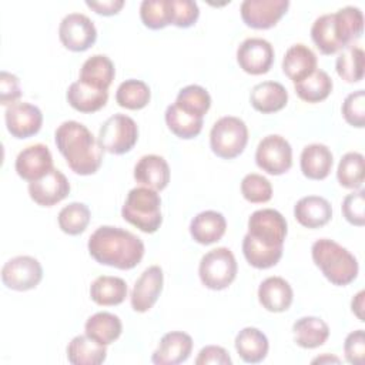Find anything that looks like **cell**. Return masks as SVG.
Wrapping results in <instances>:
<instances>
[{"instance_id":"cell-3","label":"cell","mask_w":365,"mask_h":365,"mask_svg":"<svg viewBox=\"0 0 365 365\" xmlns=\"http://www.w3.org/2000/svg\"><path fill=\"white\" fill-rule=\"evenodd\" d=\"M364 30L361 9L345 6L335 13H327L315 19L311 37L322 54H334L358 40Z\"/></svg>"},{"instance_id":"cell-22","label":"cell","mask_w":365,"mask_h":365,"mask_svg":"<svg viewBox=\"0 0 365 365\" xmlns=\"http://www.w3.org/2000/svg\"><path fill=\"white\" fill-rule=\"evenodd\" d=\"M225 217L214 210L198 212L190 222V234L194 241L202 245L217 242L225 234Z\"/></svg>"},{"instance_id":"cell-25","label":"cell","mask_w":365,"mask_h":365,"mask_svg":"<svg viewBox=\"0 0 365 365\" xmlns=\"http://www.w3.org/2000/svg\"><path fill=\"white\" fill-rule=\"evenodd\" d=\"M250 101L251 106L259 113H275L287 106L288 91L278 81H262L252 87Z\"/></svg>"},{"instance_id":"cell-51","label":"cell","mask_w":365,"mask_h":365,"mask_svg":"<svg viewBox=\"0 0 365 365\" xmlns=\"http://www.w3.org/2000/svg\"><path fill=\"white\" fill-rule=\"evenodd\" d=\"M364 295H365V292H364V291H359V292L352 298V302H351L352 312L358 317L359 321H364V315H362V309H364Z\"/></svg>"},{"instance_id":"cell-20","label":"cell","mask_w":365,"mask_h":365,"mask_svg":"<svg viewBox=\"0 0 365 365\" xmlns=\"http://www.w3.org/2000/svg\"><path fill=\"white\" fill-rule=\"evenodd\" d=\"M134 178L143 187L161 191L170 181L168 163L157 154L143 155L134 165Z\"/></svg>"},{"instance_id":"cell-44","label":"cell","mask_w":365,"mask_h":365,"mask_svg":"<svg viewBox=\"0 0 365 365\" xmlns=\"http://www.w3.org/2000/svg\"><path fill=\"white\" fill-rule=\"evenodd\" d=\"M168 11L170 24L181 29L191 27L200 16L198 4L192 0H168Z\"/></svg>"},{"instance_id":"cell-43","label":"cell","mask_w":365,"mask_h":365,"mask_svg":"<svg viewBox=\"0 0 365 365\" xmlns=\"http://www.w3.org/2000/svg\"><path fill=\"white\" fill-rule=\"evenodd\" d=\"M241 194L250 202H267L272 197V185L264 175L251 173L241 181Z\"/></svg>"},{"instance_id":"cell-1","label":"cell","mask_w":365,"mask_h":365,"mask_svg":"<svg viewBox=\"0 0 365 365\" xmlns=\"http://www.w3.org/2000/svg\"><path fill=\"white\" fill-rule=\"evenodd\" d=\"M90 255L103 265L131 269L144 255V242L135 234L111 225L98 227L88 238Z\"/></svg>"},{"instance_id":"cell-37","label":"cell","mask_w":365,"mask_h":365,"mask_svg":"<svg viewBox=\"0 0 365 365\" xmlns=\"http://www.w3.org/2000/svg\"><path fill=\"white\" fill-rule=\"evenodd\" d=\"M151 97L150 87L135 78H128L123 81L115 91V101L120 107L128 110H140L144 108Z\"/></svg>"},{"instance_id":"cell-21","label":"cell","mask_w":365,"mask_h":365,"mask_svg":"<svg viewBox=\"0 0 365 365\" xmlns=\"http://www.w3.org/2000/svg\"><path fill=\"white\" fill-rule=\"evenodd\" d=\"M294 292L288 281L281 277H268L258 287L259 304L269 312H284L292 304Z\"/></svg>"},{"instance_id":"cell-13","label":"cell","mask_w":365,"mask_h":365,"mask_svg":"<svg viewBox=\"0 0 365 365\" xmlns=\"http://www.w3.org/2000/svg\"><path fill=\"white\" fill-rule=\"evenodd\" d=\"M237 61L248 74H265L274 63V48L265 38H245L237 48Z\"/></svg>"},{"instance_id":"cell-32","label":"cell","mask_w":365,"mask_h":365,"mask_svg":"<svg viewBox=\"0 0 365 365\" xmlns=\"http://www.w3.org/2000/svg\"><path fill=\"white\" fill-rule=\"evenodd\" d=\"M84 331L87 336L107 346L121 335L123 324L117 315L101 311L96 312L86 321Z\"/></svg>"},{"instance_id":"cell-8","label":"cell","mask_w":365,"mask_h":365,"mask_svg":"<svg viewBox=\"0 0 365 365\" xmlns=\"http://www.w3.org/2000/svg\"><path fill=\"white\" fill-rule=\"evenodd\" d=\"M138 127L137 123L125 114H113L98 130V144L103 151L110 154L128 153L137 143Z\"/></svg>"},{"instance_id":"cell-6","label":"cell","mask_w":365,"mask_h":365,"mask_svg":"<svg viewBox=\"0 0 365 365\" xmlns=\"http://www.w3.org/2000/svg\"><path fill=\"white\" fill-rule=\"evenodd\" d=\"M248 143L245 123L234 115L218 118L210 131V145L217 157L231 160L238 157Z\"/></svg>"},{"instance_id":"cell-30","label":"cell","mask_w":365,"mask_h":365,"mask_svg":"<svg viewBox=\"0 0 365 365\" xmlns=\"http://www.w3.org/2000/svg\"><path fill=\"white\" fill-rule=\"evenodd\" d=\"M292 332L297 345L312 349L327 342L329 336V327L318 317H302L294 322Z\"/></svg>"},{"instance_id":"cell-5","label":"cell","mask_w":365,"mask_h":365,"mask_svg":"<svg viewBox=\"0 0 365 365\" xmlns=\"http://www.w3.org/2000/svg\"><path fill=\"white\" fill-rule=\"evenodd\" d=\"M123 218L141 230L143 232H155L161 222V198L155 190L148 187H135L128 191L121 208Z\"/></svg>"},{"instance_id":"cell-47","label":"cell","mask_w":365,"mask_h":365,"mask_svg":"<svg viewBox=\"0 0 365 365\" xmlns=\"http://www.w3.org/2000/svg\"><path fill=\"white\" fill-rule=\"evenodd\" d=\"M345 359L352 365L365 364V335L364 329L352 331L346 335L344 342Z\"/></svg>"},{"instance_id":"cell-24","label":"cell","mask_w":365,"mask_h":365,"mask_svg":"<svg viewBox=\"0 0 365 365\" xmlns=\"http://www.w3.org/2000/svg\"><path fill=\"white\" fill-rule=\"evenodd\" d=\"M317 70V56L305 44L298 43L291 46L282 58V71L295 83L307 78Z\"/></svg>"},{"instance_id":"cell-45","label":"cell","mask_w":365,"mask_h":365,"mask_svg":"<svg viewBox=\"0 0 365 365\" xmlns=\"http://www.w3.org/2000/svg\"><path fill=\"white\" fill-rule=\"evenodd\" d=\"M342 115L345 121L354 127L365 125V91L356 90L348 94L342 103Z\"/></svg>"},{"instance_id":"cell-23","label":"cell","mask_w":365,"mask_h":365,"mask_svg":"<svg viewBox=\"0 0 365 365\" xmlns=\"http://www.w3.org/2000/svg\"><path fill=\"white\" fill-rule=\"evenodd\" d=\"M295 220L307 228H319L329 222L332 207L324 197L307 195L297 201L294 207Z\"/></svg>"},{"instance_id":"cell-14","label":"cell","mask_w":365,"mask_h":365,"mask_svg":"<svg viewBox=\"0 0 365 365\" xmlns=\"http://www.w3.org/2000/svg\"><path fill=\"white\" fill-rule=\"evenodd\" d=\"M288 0H244L240 11L244 23L252 29H269L287 13Z\"/></svg>"},{"instance_id":"cell-27","label":"cell","mask_w":365,"mask_h":365,"mask_svg":"<svg viewBox=\"0 0 365 365\" xmlns=\"http://www.w3.org/2000/svg\"><path fill=\"white\" fill-rule=\"evenodd\" d=\"M115 76L113 61L106 54H94L88 57L81 68L78 80L98 90H108Z\"/></svg>"},{"instance_id":"cell-29","label":"cell","mask_w":365,"mask_h":365,"mask_svg":"<svg viewBox=\"0 0 365 365\" xmlns=\"http://www.w3.org/2000/svg\"><path fill=\"white\" fill-rule=\"evenodd\" d=\"M66 97L74 110L80 113H94L106 106L108 100V91L94 88L77 80L68 86Z\"/></svg>"},{"instance_id":"cell-33","label":"cell","mask_w":365,"mask_h":365,"mask_svg":"<svg viewBox=\"0 0 365 365\" xmlns=\"http://www.w3.org/2000/svg\"><path fill=\"white\" fill-rule=\"evenodd\" d=\"M127 284L120 277L101 275L90 285L91 299L103 307L121 304L127 297Z\"/></svg>"},{"instance_id":"cell-41","label":"cell","mask_w":365,"mask_h":365,"mask_svg":"<svg viewBox=\"0 0 365 365\" xmlns=\"http://www.w3.org/2000/svg\"><path fill=\"white\" fill-rule=\"evenodd\" d=\"M242 252L245 259L255 268L265 269L274 267L282 257V250L265 248L257 244L248 234H245L242 240Z\"/></svg>"},{"instance_id":"cell-48","label":"cell","mask_w":365,"mask_h":365,"mask_svg":"<svg viewBox=\"0 0 365 365\" xmlns=\"http://www.w3.org/2000/svg\"><path fill=\"white\" fill-rule=\"evenodd\" d=\"M20 97H21V88H20L19 78L14 74L3 70L0 73V104L9 107L17 103Z\"/></svg>"},{"instance_id":"cell-39","label":"cell","mask_w":365,"mask_h":365,"mask_svg":"<svg viewBox=\"0 0 365 365\" xmlns=\"http://www.w3.org/2000/svg\"><path fill=\"white\" fill-rule=\"evenodd\" d=\"M336 178L345 188H361L364 182V155L356 151L344 154L338 164Z\"/></svg>"},{"instance_id":"cell-11","label":"cell","mask_w":365,"mask_h":365,"mask_svg":"<svg viewBox=\"0 0 365 365\" xmlns=\"http://www.w3.org/2000/svg\"><path fill=\"white\" fill-rule=\"evenodd\" d=\"M43 278L41 264L30 255H19L9 259L1 268V281L9 289L29 291Z\"/></svg>"},{"instance_id":"cell-35","label":"cell","mask_w":365,"mask_h":365,"mask_svg":"<svg viewBox=\"0 0 365 365\" xmlns=\"http://www.w3.org/2000/svg\"><path fill=\"white\" fill-rule=\"evenodd\" d=\"M174 104L184 113L202 118L211 107V96L204 87L190 84L178 91Z\"/></svg>"},{"instance_id":"cell-38","label":"cell","mask_w":365,"mask_h":365,"mask_svg":"<svg viewBox=\"0 0 365 365\" xmlns=\"http://www.w3.org/2000/svg\"><path fill=\"white\" fill-rule=\"evenodd\" d=\"M165 123L171 133L184 140L197 137L202 130V118L184 113L175 104H170L167 107Z\"/></svg>"},{"instance_id":"cell-40","label":"cell","mask_w":365,"mask_h":365,"mask_svg":"<svg viewBox=\"0 0 365 365\" xmlns=\"http://www.w3.org/2000/svg\"><path fill=\"white\" fill-rule=\"evenodd\" d=\"M58 227L68 235L81 234L90 222V210L84 202H70L58 212Z\"/></svg>"},{"instance_id":"cell-36","label":"cell","mask_w":365,"mask_h":365,"mask_svg":"<svg viewBox=\"0 0 365 365\" xmlns=\"http://www.w3.org/2000/svg\"><path fill=\"white\" fill-rule=\"evenodd\" d=\"M364 50L358 46L345 47L336 57L335 68L346 83H358L364 77Z\"/></svg>"},{"instance_id":"cell-18","label":"cell","mask_w":365,"mask_h":365,"mask_svg":"<svg viewBox=\"0 0 365 365\" xmlns=\"http://www.w3.org/2000/svg\"><path fill=\"white\" fill-rule=\"evenodd\" d=\"M70 192V182L67 177L57 168H53L43 178L29 182L30 198L41 205L51 207L64 200Z\"/></svg>"},{"instance_id":"cell-17","label":"cell","mask_w":365,"mask_h":365,"mask_svg":"<svg viewBox=\"0 0 365 365\" xmlns=\"http://www.w3.org/2000/svg\"><path fill=\"white\" fill-rule=\"evenodd\" d=\"M163 282L164 274L161 267L151 265L145 268L137 278L130 295L133 309L137 312L148 311L158 299L163 289Z\"/></svg>"},{"instance_id":"cell-26","label":"cell","mask_w":365,"mask_h":365,"mask_svg":"<svg viewBox=\"0 0 365 365\" xmlns=\"http://www.w3.org/2000/svg\"><path fill=\"white\" fill-rule=\"evenodd\" d=\"M332 163L334 158L331 150L319 143L305 145L299 158L301 171L309 180H324L328 177Z\"/></svg>"},{"instance_id":"cell-9","label":"cell","mask_w":365,"mask_h":365,"mask_svg":"<svg viewBox=\"0 0 365 365\" xmlns=\"http://www.w3.org/2000/svg\"><path fill=\"white\" fill-rule=\"evenodd\" d=\"M287 231V220L274 208L257 210L248 218L247 234L265 248L282 250Z\"/></svg>"},{"instance_id":"cell-49","label":"cell","mask_w":365,"mask_h":365,"mask_svg":"<svg viewBox=\"0 0 365 365\" xmlns=\"http://www.w3.org/2000/svg\"><path fill=\"white\" fill-rule=\"evenodd\" d=\"M197 365H208V364H217V365H231L232 359L228 355V352L218 345H207L204 346L195 359Z\"/></svg>"},{"instance_id":"cell-7","label":"cell","mask_w":365,"mask_h":365,"mask_svg":"<svg viewBox=\"0 0 365 365\" xmlns=\"http://www.w3.org/2000/svg\"><path fill=\"white\" fill-rule=\"evenodd\" d=\"M237 261L232 251L227 247H218L202 255L198 267V275L210 289L220 291L227 288L237 275Z\"/></svg>"},{"instance_id":"cell-52","label":"cell","mask_w":365,"mask_h":365,"mask_svg":"<svg viewBox=\"0 0 365 365\" xmlns=\"http://www.w3.org/2000/svg\"><path fill=\"white\" fill-rule=\"evenodd\" d=\"M324 362H339V358L336 356H332V355H328V354H324L322 356H318L315 359H312V364H324Z\"/></svg>"},{"instance_id":"cell-19","label":"cell","mask_w":365,"mask_h":365,"mask_svg":"<svg viewBox=\"0 0 365 365\" xmlns=\"http://www.w3.org/2000/svg\"><path fill=\"white\" fill-rule=\"evenodd\" d=\"M192 351V338L182 331H171L160 339L151 361L155 365H175L188 359Z\"/></svg>"},{"instance_id":"cell-16","label":"cell","mask_w":365,"mask_h":365,"mask_svg":"<svg viewBox=\"0 0 365 365\" xmlns=\"http://www.w3.org/2000/svg\"><path fill=\"white\" fill-rule=\"evenodd\" d=\"M14 167L20 178L31 182L53 170V157L47 145L41 143L31 144L19 153Z\"/></svg>"},{"instance_id":"cell-28","label":"cell","mask_w":365,"mask_h":365,"mask_svg":"<svg viewBox=\"0 0 365 365\" xmlns=\"http://www.w3.org/2000/svg\"><path fill=\"white\" fill-rule=\"evenodd\" d=\"M268 339L262 331L254 327L242 328L235 336V349L247 364H258L268 354Z\"/></svg>"},{"instance_id":"cell-2","label":"cell","mask_w":365,"mask_h":365,"mask_svg":"<svg viewBox=\"0 0 365 365\" xmlns=\"http://www.w3.org/2000/svg\"><path fill=\"white\" fill-rule=\"evenodd\" d=\"M54 141L76 174L90 175L100 168L103 148L84 124L74 120L61 123L54 133Z\"/></svg>"},{"instance_id":"cell-15","label":"cell","mask_w":365,"mask_h":365,"mask_svg":"<svg viewBox=\"0 0 365 365\" xmlns=\"http://www.w3.org/2000/svg\"><path fill=\"white\" fill-rule=\"evenodd\" d=\"M4 121L9 133L13 137L29 138L40 131L43 114L37 106L17 101L6 108Z\"/></svg>"},{"instance_id":"cell-12","label":"cell","mask_w":365,"mask_h":365,"mask_svg":"<svg viewBox=\"0 0 365 365\" xmlns=\"http://www.w3.org/2000/svg\"><path fill=\"white\" fill-rule=\"evenodd\" d=\"M58 37L66 48L84 51L96 43L97 30L93 20L86 14L68 13L58 26Z\"/></svg>"},{"instance_id":"cell-42","label":"cell","mask_w":365,"mask_h":365,"mask_svg":"<svg viewBox=\"0 0 365 365\" xmlns=\"http://www.w3.org/2000/svg\"><path fill=\"white\" fill-rule=\"evenodd\" d=\"M140 17L148 29H164L170 24L168 0H143L140 4Z\"/></svg>"},{"instance_id":"cell-4","label":"cell","mask_w":365,"mask_h":365,"mask_svg":"<svg viewBox=\"0 0 365 365\" xmlns=\"http://www.w3.org/2000/svg\"><path fill=\"white\" fill-rule=\"evenodd\" d=\"M311 254L315 265L334 285H348L358 275L356 258L334 240H317L311 247Z\"/></svg>"},{"instance_id":"cell-10","label":"cell","mask_w":365,"mask_h":365,"mask_svg":"<svg viewBox=\"0 0 365 365\" xmlns=\"http://www.w3.org/2000/svg\"><path fill=\"white\" fill-rule=\"evenodd\" d=\"M257 165L271 174L281 175L287 173L292 165V148L291 144L278 134H269L264 137L255 151Z\"/></svg>"},{"instance_id":"cell-34","label":"cell","mask_w":365,"mask_h":365,"mask_svg":"<svg viewBox=\"0 0 365 365\" xmlns=\"http://www.w3.org/2000/svg\"><path fill=\"white\" fill-rule=\"evenodd\" d=\"M332 80L324 70H315L307 78L294 84L298 97L308 103H319L325 100L332 91Z\"/></svg>"},{"instance_id":"cell-31","label":"cell","mask_w":365,"mask_h":365,"mask_svg":"<svg viewBox=\"0 0 365 365\" xmlns=\"http://www.w3.org/2000/svg\"><path fill=\"white\" fill-rule=\"evenodd\" d=\"M107 348L90 336L77 335L67 345V359L73 365H100L106 361Z\"/></svg>"},{"instance_id":"cell-46","label":"cell","mask_w":365,"mask_h":365,"mask_svg":"<svg viewBox=\"0 0 365 365\" xmlns=\"http://www.w3.org/2000/svg\"><path fill=\"white\" fill-rule=\"evenodd\" d=\"M342 214L352 225L362 227L365 224V190L361 188L344 198Z\"/></svg>"},{"instance_id":"cell-50","label":"cell","mask_w":365,"mask_h":365,"mask_svg":"<svg viewBox=\"0 0 365 365\" xmlns=\"http://www.w3.org/2000/svg\"><path fill=\"white\" fill-rule=\"evenodd\" d=\"M87 7L93 9L96 13L103 14V16H113L117 14L123 6H124V0H103V1H86Z\"/></svg>"}]
</instances>
